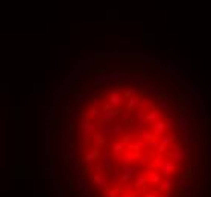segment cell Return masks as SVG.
<instances>
[{
	"mask_svg": "<svg viewBox=\"0 0 211 197\" xmlns=\"http://www.w3.org/2000/svg\"><path fill=\"white\" fill-rule=\"evenodd\" d=\"M198 91L201 93L202 88H201V85H199V83H196V82H194V83H193V93H198Z\"/></svg>",
	"mask_w": 211,
	"mask_h": 197,
	"instance_id": "obj_2",
	"label": "cell"
},
{
	"mask_svg": "<svg viewBox=\"0 0 211 197\" xmlns=\"http://www.w3.org/2000/svg\"><path fill=\"white\" fill-rule=\"evenodd\" d=\"M190 177H191V188H196V185H198V179H199V170H198V167H191L190 170Z\"/></svg>",
	"mask_w": 211,
	"mask_h": 197,
	"instance_id": "obj_1",
	"label": "cell"
}]
</instances>
